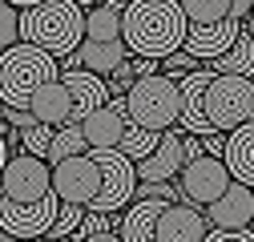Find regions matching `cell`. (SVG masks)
<instances>
[{
  "mask_svg": "<svg viewBox=\"0 0 254 242\" xmlns=\"http://www.w3.org/2000/svg\"><path fill=\"white\" fill-rule=\"evenodd\" d=\"M226 145H230L226 129H214V133H206V154H218V158H226Z\"/></svg>",
  "mask_w": 254,
  "mask_h": 242,
  "instance_id": "obj_32",
  "label": "cell"
},
{
  "mask_svg": "<svg viewBox=\"0 0 254 242\" xmlns=\"http://www.w3.org/2000/svg\"><path fill=\"white\" fill-rule=\"evenodd\" d=\"M162 133H166V129H149V125L129 121V125H125V133H121V149H125L133 162H141V158H149L153 149L162 145Z\"/></svg>",
  "mask_w": 254,
  "mask_h": 242,
  "instance_id": "obj_25",
  "label": "cell"
},
{
  "mask_svg": "<svg viewBox=\"0 0 254 242\" xmlns=\"http://www.w3.org/2000/svg\"><path fill=\"white\" fill-rule=\"evenodd\" d=\"M121 60H129V45H125V37H117V41H93V37H85L81 49L65 57V65H81V69H93V73H105L109 77Z\"/></svg>",
  "mask_w": 254,
  "mask_h": 242,
  "instance_id": "obj_18",
  "label": "cell"
},
{
  "mask_svg": "<svg viewBox=\"0 0 254 242\" xmlns=\"http://www.w3.org/2000/svg\"><path fill=\"white\" fill-rule=\"evenodd\" d=\"M57 77H61L57 53H49L33 41H20L0 57V97H4V105H28L37 89Z\"/></svg>",
  "mask_w": 254,
  "mask_h": 242,
  "instance_id": "obj_3",
  "label": "cell"
},
{
  "mask_svg": "<svg viewBox=\"0 0 254 242\" xmlns=\"http://www.w3.org/2000/svg\"><path fill=\"white\" fill-rule=\"evenodd\" d=\"M121 214H113V210H85V218L77 226V242H121Z\"/></svg>",
  "mask_w": 254,
  "mask_h": 242,
  "instance_id": "obj_22",
  "label": "cell"
},
{
  "mask_svg": "<svg viewBox=\"0 0 254 242\" xmlns=\"http://www.w3.org/2000/svg\"><path fill=\"white\" fill-rule=\"evenodd\" d=\"M246 28H250V37H254V8H250V16H246Z\"/></svg>",
  "mask_w": 254,
  "mask_h": 242,
  "instance_id": "obj_36",
  "label": "cell"
},
{
  "mask_svg": "<svg viewBox=\"0 0 254 242\" xmlns=\"http://www.w3.org/2000/svg\"><path fill=\"white\" fill-rule=\"evenodd\" d=\"M210 234L206 218H202V210L194 202H170L166 206V214L162 222H157V242H202Z\"/></svg>",
  "mask_w": 254,
  "mask_h": 242,
  "instance_id": "obj_15",
  "label": "cell"
},
{
  "mask_svg": "<svg viewBox=\"0 0 254 242\" xmlns=\"http://www.w3.org/2000/svg\"><path fill=\"white\" fill-rule=\"evenodd\" d=\"M186 162H190V154H186V133L166 129V133H162V145H157L149 158L137 162V178H141V182H174V178L186 170Z\"/></svg>",
  "mask_w": 254,
  "mask_h": 242,
  "instance_id": "obj_13",
  "label": "cell"
},
{
  "mask_svg": "<svg viewBox=\"0 0 254 242\" xmlns=\"http://www.w3.org/2000/svg\"><path fill=\"white\" fill-rule=\"evenodd\" d=\"M206 117L214 121V129L226 133L254 121V77L214 73V81L206 85Z\"/></svg>",
  "mask_w": 254,
  "mask_h": 242,
  "instance_id": "obj_5",
  "label": "cell"
},
{
  "mask_svg": "<svg viewBox=\"0 0 254 242\" xmlns=\"http://www.w3.org/2000/svg\"><path fill=\"white\" fill-rule=\"evenodd\" d=\"M210 210V222L214 226H250L254 222V186H246V182H230V190L222 194L218 202L206 206Z\"/></svg>",
  "mask_w": 254,
  "mask_h": 242,
  "instance_id": "obj_19",
  "label": "cell"
},
{
  "mask_svg": "<svg viewBox=\"0 0 254 242\" xmlns=\"http://www.w3.org/2000/svg\"><path fill=\"white\" fill-rule=\"evenodd\" d=\"M198 60H202V57H194L190 49H178V53H170V57L162 60V65H166L170 73H190V69H198Z\"/></svg>",
  "mask_w": 254,
  "mask_h": 242,
  "instance_id": "obj_31",
  "label": "cell"
},
{
  "mask_svg": "<svg viewBox=\"0 0 254 242\" xmlns=\"http://www.w3.org/2000/svg\"><path fill=\"white\" fill-rule=\"evenodd\" d=\"M125 33V12L113 4V0H97L89 8V20H85V37L93 41H117Z\"/></svg>",
  "mask_w": 254,
  "mask_h": 242,
  "instance_id": "obj_21",
  "label": "cell"
},
{
  "mask_svg": "<svg viewBox=\"0 0 254 242\" xmlns=\"http://www.w3.org/2000/svg\"><path fill=\"white\" fill-rule=\"evenodd\" d=\"M182 8L190 24H210V20H226L234 12V0H182Z\"/></svg>",
  "mask_w": 254,
  "mask_h": 242,
  "instance_id": "obj_26",
  "label": "cell"
},
{
  "mask_svg": "<svg viewBox=\"0 0 254 242\" xmlns=\"http://www.w3.org/2000/svg\"><path fill=\"white\" fill-rule=\"evenodd\" d=\"M20 41H24V33H20V8L12 4V0H4V4H0V45L12 49Z\"/></svg>",
  "mask_w": 254,
  "mask_h": 242,
  "instance_id": "obj_28",
  "label": "cell"
},
{
  "mask_svg": "<svg viewBox=\"0 0 254 242\" xmlns=\"http://www.w3.org/2000/svg\"><path fill=\"white\" fill-rule=\"evenodd\" d=\"M16 8H33V4H41V0H12Z\"/></svg>",
  "mask_w": 254,
  "mask_h": 242,
  "instance_id": "obj_35",
  "label": "cell"
},
{
  "mask_svg": "<svg viewBox=\"0 0 254 242\" xmlns=\"http://www.w3.org/2000/svg\"><path fill=\"white\" fill-rule=\"evenodd\" d=\"M93 158H97V170H101V190H97V198H93L89 210H113V214H121V210L137 198V186H141L137 162L125 154L121 145L93 149Z\"/></svg>",
  "mask_w": 254,
  "mask_h": 242,
  "instance_id": "obj_6",
  "label": "cell"
},
{
  "mask_svg": "<svg viewBox=\"0 0 254 242\" xmlns=\"http://www.w3.org/2000/svg\"><path fill=\"white\" fill-rule=\"evenodd\" d=\"M157 65H162V60H153V57H137V53H133V73H137V77L157 73Z\"/></svg>",
  "mask_w": 254,
  "mask_h": 242,
  "instance_id": "obj_33",
  "label": "cell"
},
{
  "mask_svg": "<svg viewBox=\"0 0 254 242\" xmlns=\"http://www.w3.org/2000/svg\"><path fill=\"white\" fill-rule=\"evenodd\" d=\"M125 125H129V97H125V93H113V97H109V105L93 109V113L81 121V129H85V137H89V145H93V149L121 145Z\"/></svg>",
  "mask_w": 254,
  "mask_h": 242,
  "instance_id": "obj_12",
  "label": "cell"
},
{
  "mask_svg": "<svg viewBox=\"0 0 254 242\" xmlns=\"http://www.w3.org/2000/svg\"><path fill=\"white\" fill-rule=\"evenodd\" d=\"M214 69H218V73H242V77H254V37H250V28H242V37L234 41V49L222 53Z\"/></svg>",
  "mask_w": 254,
  "mask_h": 242,
  "instance_id": "obj_24",
  "label": "cell"
},
{
  "mask_svg": "<svg viewBox=\"0 0 254 242\" xmlns=\"http://www.w3.org/2000/svg\"><path fill=\"white\" fill-rule=\"evenodd\" d=\"M166 206H170V198H162V194H141L121 214V226H117L121 242H149V238H157V222H162Z\"/></svg>",
  "mask_w": 254,
  "mask_h": 242,
  "instance_id": "obj_16",
  "label": "cell"
},
{
  "mask_svg": "<svg viewBox=\"0 0 254 242\" xmlns=\"http://www.w3.org/2000/svg\"><path fill=\"white\" fill-rule=\"evenodd\" d=\"M85 4L81 0H41L33 8H20V33L57 57H69L85 41Z\"/></svg>",
  "mask_w": 254,
  "mask_h": 242,
  "instance_id": "obj_2",
  "label": "cell"
},
{
  "mask_svg": "<svg viewBox=\"0 0 254 242\" xmlns=\"http://www.w3.org/2000/svg\"><path fill=\"white\" fill-rule=\"evenodd\" d=\"M242 28L246 20L242 16H226V20H210V24H190V33H186V49L202 57V60H218L222 53H230L234 41L242 37Z\"/></svg>",
  "mask_w": 254,
  "mask_h": 242,
  "instance_id": "obj_11",
  "label": "cell"
},
{
  "mask_svg": "<svg viewBox=\"0 0 254 242\" xmlns=\"http://www.w3.org/2000/svg\"><path fill=\"white\" fill-rule=\"evenodd\" d=\"M53 133H57V125H49V121H33L28 129H20V137H24V149H33V154H41V158H49Z\"/></svg>",
  "mask_w": 254,
  "mask_h": 242,
  "instance_id": "obj_29",
  "label": "cell"
},
{
  "mask_svg": "<svg viewBox=\"0 0 254 242\" xmlns=\"http://www.w3.org/2000/svg\"><path fill=\"white\" fill-rule=\"evenodd\" d=\"M65 85L73 89V101H77V121H85L93 109L109 105L113 97V85L105 81V73H93V69H81V65H65L61 69Z\"/></svg>",
  "mask_w": 254,
  "mask_h": 242,
  "instance_id": "obj_14",
  "label": "cell"
},
{
  "mask_svg": "<svg viewBox=\"0 0 254 242\" xmlns=\"http://www.w3.org/2000/svg\"><path fill=\"white\" fill-rule=\"evenodd\" d=\"M250 8H254V0H234V16H242V20H246V16H250Z\"/></svg>",
  "mask_w": 254,
  "mask_h": 242,
  "instance_id": "obj_34",
  "label": "cell"
},
{
  "mask_svg": "<svg viewBox=\"0 0 254 242\" xmlns=\"http://www.w3.org/2000/svg\"><path fill=\"white\" fill-rule=\"evenodd\" d=\"M53 194V170H49V158L33 154V149L20 145V154L4 162V198L12 202H37Z\"/></svg>",
  "mask_w": 254,
  "mask_h": 242,
  "instance_id": "obj_9",
  "label": "cell"
},
{
  "mask_svg": "<svg viewBox=\"0 0 254 242\" xmlns=\"http://www.w3.org/2000/svg\"><path fill=\"white\" fill-rule=\"evenodd\" d=\"M190 16L182 8V0H129L125 8V45L137 57L166 60L170 53L186 49Z\"/></svg>",
  "mask_w": 254,
  "mask_h": 242,
  "instance_id": "obj_1",
  "label": "cell"
},
{
  "mask_svg": "<svg viewBox=\"0 0 254 242\" xmlns=\"http://www.w3.org/2000/svg\"><path fill=\"white\" fill-rule=\"evenodd\" d=\"M230 182H234V170L226 166V158L202 154V158H190V162H186L178 186H182V198H186V202L210 206V202H218L222 194L230 190Z\"/></svg>",
  "mask_w": 254,
  "mask_h": 242,
  "instance_id": "obj_8",
  "label": "cell"
},
{
  "mask_svg": "<svg viewBox=\"0 0 254 242\" xmlns=\"http://www.w3.org/2000/svg\"><path fill=\"white\" fill-rule=\"evenodd\" d=\"M125 97H129V121H137V125L174 129L182 121V81L174 73L137 77Z\"/></svg>",
  "mask_w": 254,
  "mask_h": 242,
  "instance_id": "obj_4",
  "label": "cell"
},
{
  "mask_svg": "<svg viewBox=\"0 0 254 242\" xmlns=\"http://www.w3.org/2000/svg\"><path fill=\"white\" fill-rule=\"evenodd\" d=\"M81 4H85V8H93V4H97V0H81Z\"/></svg>",
  "mask_w": 254,
  "mask_h": 242,
  "instance_id": "obj_37",
  "label": "cell"
},
{
  "mask_svg": "<svg viewBox=\"0 0 254 242\" xmlns=\"http://www.w3.org/2000/svg\"><path fill=\"white\" fill-rule=\"evenodd\" d=\"M61 214V194H45L37 202H12L0 198V230L4 238H45Z\"/></svg>",
  "mask_w": 254,
  "mask_h": 242,
  "instance_id": "obj_7",
  "label": "cell"
},
{
  "mask_svg": "<svg viewBox=\"0 0 254 242\" xmlns=\"http://www.w3.org/2000/svg\"><path fill=\"white\" fill-rule=\"evenodd\" d=\"M85 210L89 206H81V202H61V214H57V222H53V230L45 238H73L81 218H85Z\"/></svg>",
  "mask_w": 254,
  "mask_h": 242,
  "instance_id": "obj_27",
  "label": "cell"
},
{
  "mask_svg": "<svg viewBox=\"0 0 254 242\" xmlns=\"http://www.w3.org/2000/svg\"><path fill=\"white\" fill-rule=\"evenodd\" d=\"M226 166L234 170L238 182L254 186V121L230 129V145H226Z\"/></svg>",
  "mask_w": 254,
  "mask_h": 242,
  "instance_id": "obj_20",
  "label": "cell"
},
{
  "mask_svg": "<svg viewBox=\"0 0 254 242\" xmlns=\"http://www.w3.org/2000/svg\"><path fill=\"white\" fill-rule=\"evenodd\" d=\"M28 109H33L41 121H49V125H65V121H77V101H73V89L65 85V77H57L49 85H41L33 101H28Z\"/></svg>",
  "mask_w": 254,
  "mask_h": 242,
  "instance_id": "obj_17",
  "label": "cell"
},
{
  "mask_svg": "<svg viewBox=\"0 0 254 242\" xmlns=\"http://www.w3.org/2000/svg\"><path fill=\"white\" fill-rule=\"evenodd\" d=\"M109 77H113V81H109V85H113V93H129L133 81H137V73H133V57H129V60H121V65H117Z\"/></svg>",
  "mask_w": 254,
  "mask_h": 242,
  "instance_id": "obj_30",
  "label": "cell"
},
{
  "mask_svg": "<svg viewBox=\"0 0 254 242\" xmlns=\"http://www.w3.org/2000/svg\"><path fill=\"white\" fill-rule=\"evenodd\" d=\"M89 137L81 129V121H65V125H57L53 133V145H49V162H61V158H73V154H89Z\"/></svg>",
  "mask_w": 254,
  "mask_h": 242,
  "instance_id": "obj_23",
  "label": "cell"
},
{
  "mask_svg": "<svg viewBox=\"0 0 254 242\" xmlns=\"http://www.w3.org/2000/svg\"><path fill=\"white\" fill-rule=\"evenodd\" d=\"M53 190L61 194V202H81V206H93L101 190V170H97V158L89 154H73V158H61L53 162Z\"/></svg>",
  "mask_w": 254,
  "mask_h": 242,
  "instance_id": "obj_10",
  "label": "cell"
}]
</instances>
